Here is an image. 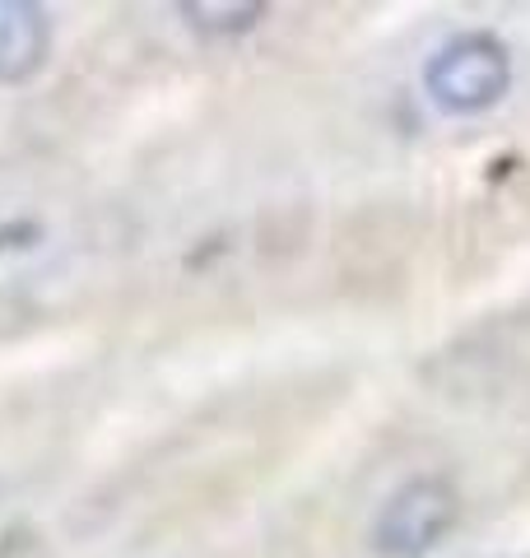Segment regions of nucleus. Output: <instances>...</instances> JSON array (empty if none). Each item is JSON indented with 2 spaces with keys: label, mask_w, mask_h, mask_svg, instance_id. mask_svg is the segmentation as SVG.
<instances>
[{
  "label": "nucleus",
  "mask_w": 530,
  "mask_h": 558,
  "mask_svg": "<svg viewBox=\"0 0 530 558\" xmlns=\"http://www.w3.org/2000/svg\"><path fill=\"white\" fill-rule=\"evenodd\" d=\"M511 84V57L493 33H456L423 65V89L433 108L451 117H474L503 102Z\"/></svg>",
  "instance_id": "obj_1"
},
{
  "label": "nucleus",
  "mask_w": 530,
  "mask_h": 558,
  "mask_svg": "<svg viewBox=\"0 0 530 558\" xmlns=\"http://www.w3.org/2000/svg\"><path fill=\"white\" fill-rule=\"evenodd\" d=\"M456 494L447 480H410L382 502L373 521V545L386 558H423L456 526Z\"/></svg>",
  "instance_id": "obj_2"
},
{
  "label": "nucleus",
  "mask_w": 530,
  "mask_h": 558,
  "mask_svg": "<svg viewBox=\"0 0 530 558\" xmlns=\"http://www.w3.org/2000/svg\"><path fill=\"white\" fill-rule=\"evenodd\" d=\"M51 47V20L43 5L0 0V84H20L38 75Z\"/></svg>",
  "instance_id": "obj_3"
}]
</instances>
